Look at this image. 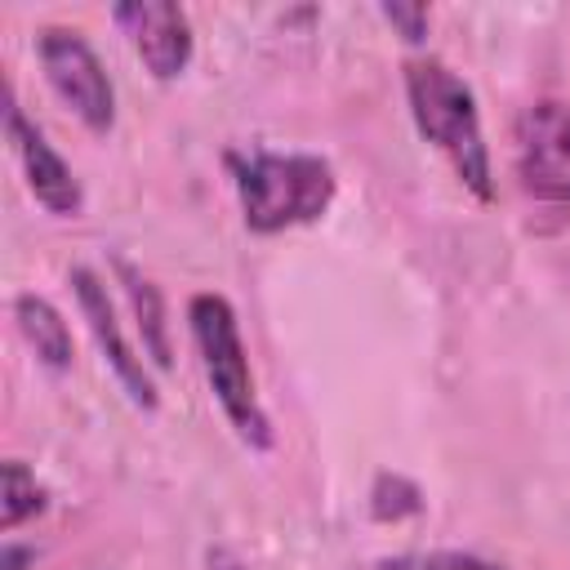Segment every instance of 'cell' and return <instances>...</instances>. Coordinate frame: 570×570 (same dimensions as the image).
Here are the masks:
<instances>
[{
    "mask_svg": "<svg viewBox=\"0 0 570 570\" xmlns=\"http://www.w3.org/2000/svg\"><path fill=\"white\" fill-rule=\"evenodd\" d=\"M36 53H40V67H45L53 94L94 134H107L116 120V89H111V76L102 71L94 45L71 27H45L36 40Z\"/></svg>",
    "mask_w": 570,
    "mask_h": 570,
    "instance_id": "4",
    "label": "cell"
},
{
    "mask_svg": "<svg viewBox=\"0 0 570 570\" xmlns=\"http://www.w3.org/2000/svg\"><path fill=\"white\" fill-rule=\"evenodd\" d=\"M116 22L129 31L142 67L156 80H174L191 62V27H187V13L178 4H169V0L120 4L116 9Z\"/></svg>",
    "mask_w": 570,
    "mask_h": 570,
    "instance_id": "7",
    "label": "cell"
},
{
    "mask_svg": "<svg viewBox=\"0 0 570 570\" xmlns=\"http://www.w3.org/2000/svg\"><path fill=\"white\" fill-rule=\"evenodd\" d=\"M240 209L254 232H285L312 223L334 200V169L321 156L258 151L236 174Z\"/></svg>",
    "mask_w": 570,
    "mask_h": 570,
    "instance_id": "3",
    "label": "cell"
},
{
    "mask_svg": "<svg viewBox=\"0 0 570 570\" xmlns=\"http://www.w3.org/2000/svg\"><path fill=\"white\" fill-rule=\"evenodd\" d=\"M517 174L530 196L570 205V111L561 102H534L521 111Z\"/></svg>",
    "mask_w": 570,
    "mask_h": 570,
    "instance_id": "5",
    "label": "cell"
},
{
    "mask_svg": "<svg viewBox=\"0 0 570 570\" xmlns=\"http://www.w3.org/2000/svg\"><path fill=\"white\" fill-rule=\"evenodd\" d=\"M125 272V281H129V294H134V307H138V325H142V338L151 343V356L160 361V365H169V343H165V321H160V303H156V289L138 276V272H129V267H120Z\"/></svg>",
    "mask_w": 570,
    "mask_h": 570,
    "instance_id": "11",
    "label": "cell"
},
{
    "mask_svg": "<svg viewBox=\"0 0 570 570\" xmlns=\"http://www.w3.org/2000/svg\"><path fill=\"white\" fill-rule=\"evenodd\" d=\"M405 94H410V111L419 134L454 165V174L463 178V187L476 200L494 196L490 183V151L481 138V116L472 102V89L436 58H410L405 62Z\"/></svg>",
    "mask_w": 570,
    "mask_h": 570,
    "instance_id": "1",
    "label": "cell"
},
{
    "mask_svg": "<svg viewBox=\"0 0 570 570\" xmlns=\"http://www.w3.org/2000/svg\"><path fill=\"white\" fill-rule=\"evenodd\" d=\"M71 285H76L80 312H85V321H89V330H94V338H98L107 365H111L116 379L125 383L129 401L142 405V410H156V387H151V379H147V370H142V356H134V347H129L125 334H120V321H116V307H111V298H107V285H102L89 267H76V272H71Z\"/></svg>",
    "mask_w": 570,
    "mask_h": 570,
    "instance_id": "8",
    "label": "cell"
},
{
    "mask_svg": "<svg viewBox=\"0 0 570 570\" xmlns=\"http://www.w3.org/2000/svg\"><path fill=\"white\" fill-rule=\"evenodd\" d=\"M419 570H499L472 552H432L428 561H419Z\"/></svg>",
    "mask_w": 570,
    "mask_h": 570,
    "instance_id": "13",
    "label": "cell"
},
{
    "mask_svg": "<svg viewBox=\"0 0 570 570\" xmlns=\"http://www.w3.org/2000/svg\"><path fill=\"white\" fill-rule=\"evenodd\" d=\"M187 316H191V338L200 347L205 379H209L227 423L236 428V436L245 445L267 450L272 445V428H267V414H263L258 392H254V374H249V356H245L232 303L218 298V294H196L187 303Z\"/></svg>",
    "mask_w": 570,
    "mask_h": 570,
    "instance_id": "2",
    "label": "cell"
},
{
    "mask_svg": "<svg viewBox=\"0 0 570 570\" xmlns=\"http://www.w3.org/2000/svg\"><path fill=\"white\" fill-rule=\"evenodd\" d=\"M370 570H419V561H405V557H396V561H379V566H370Z\"/></svg>",
    "mask_w": 570,
    "mask_h": 570,
    "instance_id": "15",
    "label": "cell"
},
{
    "mask_svg": "<svg viewBox=\"0 0 570 570\" xmlns=\"http://www.w3.org/2000/svg\"><path fill=\"white\" fill-rule=\"evenodd\" d=\"M383 18L392 27H401L405 40H423L428 36V9L423 4H383Z\"/></svg>",
    "mask_w": 570,
    "mask_h": 570,
    "instance_id": "12",
    "label": "cell"
},
{
    "mask_svg": "<svg viewBox=\"0 0 570 570\" xmlns=\"http://www.w3.org/2000/svg\"><path fill=\"white\" fill-rule=\"evenodd\" d=\"M45 508V490L36 485V476L18 463V459H9L4 463V508H0V525L4 530H18L27 517H36Z\"/></svg>",
    "mask_w": 570,
    "mask_h": 570,
    "instance_id": "10",
    "label": "cell"
},
{
    "mask_svg": "<svg viewBox=\"0 0 570 570\" xmlns=\"http://www.w3.org/2000/svg\"><path fill=\"white\" fill-rule=\"evenodd\" d=\"M205 570H249L232 548H209L205 552Z\"/></svg>",
    "mask_w": 570,
    "mask_h": 570,
    "instance_id": "14",
    "label": "cell"
},
{
    "mask_svg": "<svg viewBox=\"0 0 570 570\" xmlns=\"http://www.w3.org/2000/svg\"><path fill=\"white\" fill-rule=\"evenodd\" d=\"M4 134H9V142H13V151H18V160H22V174H27L31 196H36L49 214H58V218L80 214V183H76V174H71L67 160L45 142V134L22 116V107L13 102V94H9V102H4Z\"/></svg>",
    "mask_w": 570,
    "mask_h": 570,
    "instance_id": "6",
    "label": "cell"
},
{
    "mask_svg": "<svg viewBox=\"0 0 570 570\" xmlns=\"http://www.w3.org/2000/svg\"><path fill=\"white\" fill-rule=\"evenodd\" d=\"M13 316H18V330L22 338L36 347V356L49 365V370H67L71 365V330L67 321L36 294H18L13 298Z\"/></svg>",
    "mask_w": 570,
    "mask_h": 570,
    "instance_id": "9",
    "label": "cell"
}]
</instances>
